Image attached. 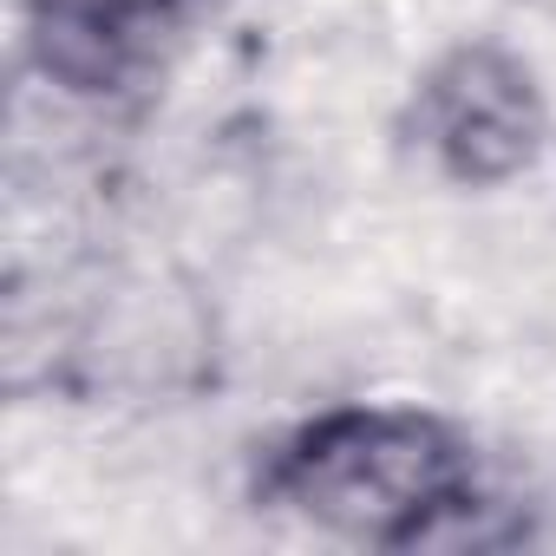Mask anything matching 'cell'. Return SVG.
I'll list each match as a JSON object with an SVG mask.
<instances>
[{
    "label": "cell",
    "instance_id": "cell-1",
    "mask_svg": "<svg viewBox=\"0 0 556 556\" xmlns=\"http://www.w3.org/2000/svg\"><path fill=\"white\" fill-rule=\"evenodd\" d=\"M255 504L341 543L419 549L484 510L471 445L419 406H328L262 452Z\"/></svg>",
    "mask_w": 556,
    "mask_h": 556
},
{
    "label": "cell",
    "instance_id": "cell-2",
    "mask_svg": "<svg viewBox=\"0 0 556 556\" xmlns=\"http://www.w3.org/2000/svg\"><path fill=\"white\" fill-rule=\"evenodd\" d=\"M400 138L458 190H497L523 177L549 144V105L536 73L497 40L445 47L406 92Z\"/></svg>",
    "mask_w": 556,
    "mask_h": 556
},
{
    "label": "cell",
    "instance_id": "cell-3",
    "mask_svg": "<svg viewBox=\"0 0 556 556\" xmlns=\"http://www.w3.org/2000/svg\"><path fill=\"white\" fill-rule=\"evenodd\" d=\"M27 60L66 99H118L144 86L177 40L190 0H21Z\"/></svg>",
    "mask_w": 556,
    "mask_h": 556
}]
</instances>
